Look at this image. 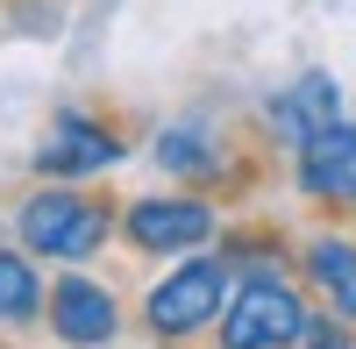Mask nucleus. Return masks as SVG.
Here are the masks:
<instances>
[{
	"mask_svg": "<svg viewBox=\"0 0 356 349\" xmlns=\"http://www.w3.org/2000/svg\"><path fill=\"white\" fill-rule=\"evenodd\" d=\"M50 307V285L29 250H0V328H36Z\"/></svg>",
	"mask_w": 356,
	"mask_h": 349,
	"instance_id": "obj_11",
	"label": "nucleus"
},
{
	"mask_svg": "<svg viewBox=\"0 0 356 349\" xmlns=\"http://www.w3.org/2000/svg\"><path fill=\"white\" fill-rule=\"evenodd\" d=\"M335 122H349V107H342V79L335 72H321V65H307V72H292L271 100H264V129H271L278 143H314V136H328Z\"/></svg>",
	"mask_w": 356,
	"mask_h": 349,
	"instance_id": "obj_6",
	"label": "nucleus"
},
{
	"mask_svg": "<svg viewBox=\"0 0 356 349\" xmlns=\"http://www.w3.org/2000/svg\"><path fill=\"white\" fill-rule=\"evenodd\" d=\"M150 164L164 171V179H178V186H214V179H228V136H221V122L207 107H193V114H178V122H164L157 136H150Z\"/></svg>",
	"mask_w": 356,
	"mask_h": 349,
	"instance_id": "obj_7",
	"label": "nucleus"
},
{
	"mask_svg": "<svg viewBox=\"0 0 356 349\" xmlns=\"http://www.w3.org/2000/svg\"><path fill=\"white\" fill-rule=\"evenodd\" d=\"M114 228H122V207L93 200V193L72 186V179H43L36 193L15 200V236H22V250L29 257H50V264H86V257H100Z\"/></svg>",
	"mask_w": 356,
	"mask_h": 349,
	"instance_id": "obj_1",
	"label": "nucleus"
},
{
	"mask_svg": "<svg viewBox=\"0 0 356 349\" xmlns=\"http://www.w3.org/2000/svg\"><path fill=\"white\" fill-rule=\"evenodd\" d=\"M122 236L143 250V257H193L221 236V207L207 193H143L122 207Z\"/></svg>",
	"mask_w": 356,
	"mask_h": 349,
	"instance_id": "obj_4",
	"label": "nucleus"
},
{
	"mask_svg": "<svg viewBox=\"0 0 356 349\" xmlns=\"http://www.w3.org/2000/svg\"><path fill=\"white\" fill-rule=\"evenodd\" d=\"M300 271H307V285L321 293V307L356 328V236H314L300 250Z\"/></svg>",
	"mask_w": 356,
	"mask_h": 349,
	"instance_id": "obj_10",
	"label": "nucleus"
},
{
	"mask_svg": "<svg viewBox=\"0 0 356 349\" xmlns=\"http://www.w3.org/2000/svg\"><path fill=\"white\" fill-rule=\"evenodd\" d=\"M292 186H300L314 207L356 214V122H335L328 136L300 143V157H292Z\"/></svg>",
	"mask_w": 356,
	"mask_h": 349,
	"instance_id": "obj_9",
	"label": "nucleus"
},
{
	"mask_svg": "<svg viewBox=\"0 0 356 349\" xmlns=\"http://www.w3.org/2000/svg\"><path fill=\"white\" fill-rule=\"evenodd\" d=\"M43 321H50V335L65 342V349H107V342H122V300H114L100 278L65 271V278L50 285Z\"/></svg>",
	"mask_w": 356,
	"mask_h": 349,
	"instance_id": "obj_8",
	"label": "nucleus"
},
{
	"mask_svg": "<svg viewBox=\"0 0 356 349\" xmlns=\"http://www.w3.org/2000/svg\"><path fill=\"white\" fill-rule=\"evenodd\" d=\"M122 157H129V143H122L114 122H100L93 107H57L50 129H43V143H36V179L86 186V179H100V171H114Z\"/></svg>",
	"mask_w": 356,
	"mask_h": 349,
	"instance_id": "obj_5",
	"label": "nucleus"
},
{
	"mask_svg": "<svg viewBox=\"0 0 356 349\" xmlns=\"http://www.w3.org/2000/svg\"><path fill=\"white\" fill-rule=\"evenodd\" d=\"M300 349H356V335H349V321H335V314H314V328H307Z\"/></svg>",
	"mask_w": 356,
	"mask_h": 349,
	"instance_id": "obj_12",
	"label": "nucleus"
},
{
	"mask_svg": "<svg viewBox=\"0 0 356 349\" xmlns=\"http://www.w3.org/2000/svg\"><path fill=\"white\" fill-rule=\"evenodd\" d=\"M314 328V307L292 278H243L221 307V349H300Z\"/></svg>",
	"mask_w": 356,
	"mask_h": 349,
	"instance_id": "obj_3",
	"label": "nucleus"
},
{
	"mask_svg": "<svg viewBox=\"0 0 356 349\" xmlns=\"http://www.w3.org/2000/svg\"><path fill=\"white\" fill-rule=\"evenodd\" d=\"M228 293H235V264L193 250V257H178L150 293H143V328H150L157 342H193L207 328H221Z\"/></svg>",
	"mask_w": 356,
	"mask_h": 349,
	"instance_id": "obj_2",
	"label": "nucleus"
}]
</instances>
